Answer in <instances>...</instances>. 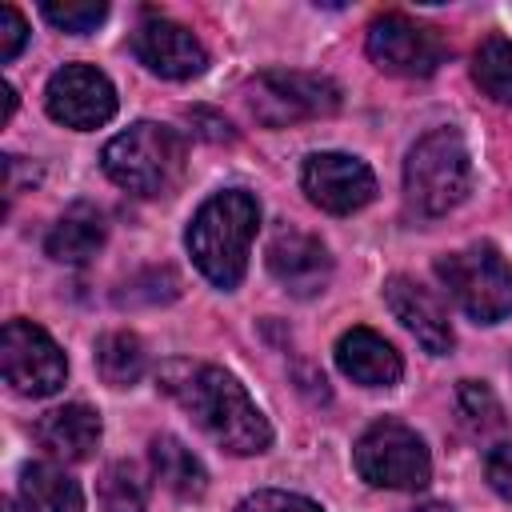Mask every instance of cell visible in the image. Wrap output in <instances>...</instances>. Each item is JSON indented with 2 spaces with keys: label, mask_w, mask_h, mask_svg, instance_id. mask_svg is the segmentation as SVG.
<instances>
[{
  "label": "cell",
  "mask_w": 512,
  "mask_h": 512,
  "mask_svg": "<svg viewBox=\"0 0 512 512\" xmlns=\"http://www.w3.org/2000/svg\"><path fill=\"white\" fill-rule=\"evenodd\" d=\"M160 388L232 456H256L272 444V424L252 404L244 384L216 368L192 360H168L160 368Z\"/></svg>",
  "instance_id": "1"
},
{
  "label": "cell",
  "mask_w": 512,
  "mask_h": 512,
  "mask_svg": "<svg viewBox=\"0 0 512 512\" xmlns=\"http://www.w3.org/2000/svg\"><path fill=\"white\" fill-rule=\"evenodd\" d=\"M256 228H260V200L244 188H228V192L208 196L196 208L184 232V244H188L192 264L204 272V280L228 292L248 272V248H252Z\"/></svg>",
  "instance_id": "2"
},
{
  "label": "cell",
  "mask_w": 512,
  "mask_h": 512,
  "mask_svg": "<svg viewBox=\"0 0 512 512\" xmlns=\"http://www.w3.org/2000/svg\"><path fill=\"white\" fill-rule=\"evenodd\" d=\"M184 136L168 124L140 120L128 132L112 136L100 152L108 180L132 196H168L184 176Z\"/></svg>",
  "instance_id": "3"
},
{
  "label": "cell",
  "mask_w": 512,
  "mask_h": 512,
  "mask_svg": "<svg viewBox=\"0 0 512 512\" xmlns=\"http://www.w3.org/2000/svg\"><path fill=\"white\" fill-rule=\"evenodd\" d=\"M472 188L468 144L456 128H432L420 136L404 160V200L416 216L452 212Z\"/></svg>",
  "instance_id": "4"
},
{
  "label": "cell",
  "mask_w": 512,
  "mask_h": 512,
  "mask_svg": "<svg viewBox=\"0 0 512 512\" xmlns=\"http://www.w3.org/2000/svg\"><path fill=\"white\" fill-rule=\"evenodd\" d=\"M436 276L476 324H500L512 312V264L488 240L444 252L436 260Z\"/></svg>",
  "instance_id": "5"
},
{
  "label": "cell",
  "mask_w": 512,
  "mask_h": 512,
  "mask_svg": "<svg viewBox=\"0 0 512 512\" xmlns=\"http://www.w3.org/2000/svg\"><path fill=\"white\" fill-rule=\"evenodd\" d=\"M352 464L360 480L372 488H396V492H416L432 480V456L416 428L404 420H376L352 448Z\"/></svg>",
  "instance_id": "6"
},
{
  "label": "cell",
  "mask_w": 512,
  "mask_h": 512,
  "mask_svg": "<svg viewBox=\"0 0 512 512\" xmlns=\"http://www.w3.org/2000/svg\"><path fill=\"white\" fill-rule=\"evenodd\" d=\"M248 108L264 128H292L300 120H320L340 108V88L320 72L268 68L248 80Z\"/></svg>",
  "instance_id": "7"
},
{
  "label": "cell",
  "mask_w": 512,
  "mask_h": 512,
  "mask_svg": "<svg viewBox=\"0 0 512 512\" xmlns=\"http://www.w3.org/2000/svg\"><path fill=\"white\" fill-rule=\"evenodd\" d=\"M0 364H4V380L12 384V392L20 396H56L64 388L68 376V360L60 352V344L32 320H8L0 332Z\"/></svg>",
  "instance_id": "8"
},
{
  "label": "cell",
  "mask_w": 512,
  "mask_h": 512,
  "mask_svg": "<svg viewBox=\"0 0 512 512\" xmlns=\"http://www.w3.org/2000/svg\"><path fill=\"white\" fill-rule=\"evenodd\" d=\"M372 64L388 76H432L444 56H448V44L436 28L404 16V12H384L368 24V40H364Z\"/></svg>",
  "instance_id": "9"
},
{
  "label": "cell",
  "mask_w": 512,
  "mask_h": 512,
  "mask_svg": "<svg viewBox=\"0 0 512 512\" xmlns=\"http://www.w3.org/2000/svg\"><path fill=\"white\" fill-rule=\"evenodd\" d=\"M44 108L56 124L72 132H92L116 116V88L92 64H64L48 76Z\"/></svg>",
  "instance_id": "10"
},
{
  "label": "cell",
  "mask_w": 512,
  "mask_h": 512,
  "mask_svg": "<svg viewBox=\"0 0 512 512\" xmlns=\"http://www.w3.org/2000/svg\"><path fill=\"white\" fill-rule=\"evenodd\" d=\"M300 184L308 200L332 216L360 212L376 196V176L360 156L348 152H312L300 168Z\"/></svg>",
  "instance_id": "11"
},
{
  "label": "cell",
  "mask_w": 512,
  "mask_h": 512,
  "mask_svg": "<svg viewBox=\"0 0 512 512\" xmlns=\"http://www.w3.org/2000/svg\"><path fill=\"white\" fill-rule=\"evenodd\" d=\"M132 52L148 72H156L164 80H192L208 68L204 44L184 24H176L168 16H148L132 32Z\"/></svg>",
  "instance_id": "12"
},
{
  "label": "cell",
  "mask_w": 512,
  "mask_h": 512,
  "mask_svg": "<svg viewBox=\"0 0 512 512\" xmlns=\"http://www.w3.org/2000/svg\"><path fill=\"white\" fill-rule=\"evenodd\" d=\"M264 260H268V272L292 296H316L332 280V256H328L324 240L312 236V232H304V228H292V224H284L268 240Z\"/></svg>",
  "instance_id": "13"
},
{
  "label": "cell",
  "mask_w": 512,
  "mask_h": 512,
  "mask_svg": "<svg viewBox=\"0 0 512 512\" xmlns=\"http://www.w3.org/2000/svg\"><path fill=\"white\" fill-rule=\"evenodd\" d=\"M384 304L392 308V316L416 336V344L432 356H444L452 352L456 336H452V324H448V312L440 308V300L420 288L416 280L408 276H388L384 280Z\"/></svg>",
  "instance_id": "14"
},
{
  "label": "cell",
  "mask_w": 512,
  "mask_h": 512,
  "mask_svg": "<svg viewBox=\"0 0 512 512\" xmlns=\"http://www.w3.org/2000/svg\"><path fill=\"white\" fill-rule=\"evenodd\" d=\"M336 368L364 388H392L404 376L400 352L372 328H348L336 340Z\"/></svg>",
  "instance_id": "15"
},
{
  "label": "cell",
  "mask_w": 512,
  "mask_h": 512,
  "mask_svg": "<svg viewBox=\"0 0 512 512\" xmlns=\"http://www.w3.org/2000/svg\"><path fill=\"white\" fill-rule=\"evenodd\" d=\"M36 440L52 460H88L100 444V416L88 404H64L36 420Z\"/></svg>",
  "instance_id": "16"
},
{
  "label": "cell",
  "mask_w": 512,
  "mask_h": 512,
  "mask_svg": "<svg viewBox=\"0 0 512 512\" xmlns=\"http://www.w3.org/2000/svg\"><path fill=\"white\" fill-rule=\"evenodd\" d=\"M104 236H108L104 212H100L96 204H84V200H80V204H72V208L52 224L44 248H48V256L60 260V264H88V260L100 252Z\"/></svg>",
  "instance_id": "17"
},
{
  "label": "cell",
  "mask_w": 512,
  "mask_h": 512,
  "mask_svg": "<svg viewBox=\"0 0 512 512\" xmlns=\"http://www.w3.org/2000/svg\"><path fill=\"white\" fill-rule=\"evenodd\" d=\"M20 500L28 512H84L80 484L56 460H36L20 468Z\"/></svg>",
  "instance_id": "18"
},
{
  "label": "cell",
  "mask_w": 512,
  "mask_h": 512,
  "mask_svg": "<svg viewBox=\"0 0 512 512\" xmlns=\"http://www.w3.org/2000/svg\"><path fill=\"white\" fill-rule=\"evenodd\" d=\"M148 456H152V472H156V480H160L168 492H176L180 500H196V496H204V488H208V472H204V464L196 460V452L184 448L176 436H156L152 448H148Z\"/></svg>",
  "instance_id": "19"
},
{
  "label": "cell",
  "mask_w": 512,
  "mask_h": 512,
  "mask_svg": "<svg viewBox=\"0 0 512 512\" xmlns=\"http://www.w3.org/2000/svg\"><path fill=\"white\" fill-rule=\"evenodd\" d=\"M144 368H148V352L136 332H104L96 340V372L104 384L128 388L144 376Z\"/></svg>",
  "instance_id": "20"
},
{
  "label": "cell",
  "mask_w": 512,
  "mask_h": 512,
  "mask_svg": "<svg viewBox=\"0 0 512 512\" xmlns=\"http://www.w3.org/2000/svg\"><path fill=\"white\" fill-rule=\"evenodd\" d=\"M472 80L488 100L512 104V40L484 36L480 48L472 52Z\"/></svg>",
  "instance_id": "21"
},
{
  "label": "cell",
  "mask_w": 512,
  "mask_h": 512,
  "mask_svg": "<svg viewBox=\"0 0 512 512\" xmlns=\"http://www.w3.org/2000/svg\"><path fill=\"white\" fill-rule=\"evenodd\" d=\"M100 504L104 512H144L148 504V484L140 480L136 464H112L100 476Z\"/></svg>",
  "instance_id": "22"
},
{
  "label": "cell",
  "mask_w": 512,
  "mask_h": 512,
  "mask_svg": "<svg viewBox=\"0 0 512 512\" xmlns=\"http://www.w3.org/2000/svg\"><path fill=\"white\" fill-rule=\"evenodd\" d=\"M456 404H460L464 420H468L476 432H496V428H504V408H500V400L492 396L488 384H480V380H460Z\"/></svg>",
  "instance_id": "23"
},
{
  "label": "cell",
  "mask_w": 512,
  "mask_h": 512,
  "mask_svg": "<svg viewBox=\"0 0 512 512\" xmlns=\"http://www.w3.org/2000/svg\"><path fill=\"white\" fill-rule=\"evenodd\" d=\"M40 12H44V20L52 28L84 36V32H92L108 16V4L104 0H72V4H40Z\"/></svg>",
  "instance_id": "24"
},
{
  "label": "cell",
  "mask_w": 512,
  "mask_h": 512,
  "mask_svg": "<svg viewBox=\"0 0 512 512\" xmlns=\"http://www.w3.org/2000/svg\"><path fill=\"white\" fill-rule=\"evenodd\" d=\"M236 512H324V508H320V504H312L308 496L280 492V488H264V492L244 496Z\"/></svg>",
  "instance_id": "25"
},
{
  "label": "cell",
  "mask_w": 512,
  "mask_h": 512,
  "mask_svg": "<svg viewBox=\"0 0 512 512\" xmlns=\"http://www.w3.org/2000/svg\"><path fill=\"white\" fill-rule=\"evenodd\" d=\"M24 44H28V24H24V16H20L16 4H4L0 8V60L12 64Z\"/></svg>",
  "instance_id": "26"
},
{
  "label": "cell",
  "mask_w": 512,
  "mask_h": 512,
  "mask_svg": "<svg viewBox=\"0 0 512 512\" xmlns=\"http://www.w3.org/2000/svg\"><path fill=\"white\" fill-rule=\"evenodd\" d=\"M484 476H488V484H492L496 496L512 500V444H500V448L488 452V460H484Z\"/></svg>",
  "instance_id": "27"
},
{
  "label": "cell",
  "mask_w": 512,
  "mask_h": 512,
  "mask_svg": "<svg viewBox=\"0 0 512 512\" xmlns=\"http://www.w3.org/2000/svg\"><path fill=\"white\" fill-rule=\"evenodd\" d=\"M416 512H452V508H448V504H436V500H432V504H420Z\"/></svg>",
  "instance_id": "28"
}]
</instances>
